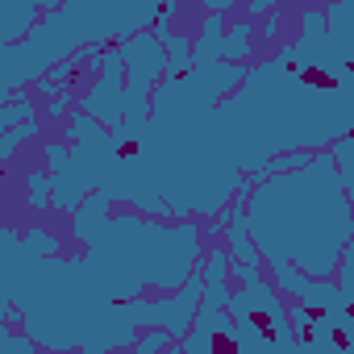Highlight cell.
<instances>
[{"mask_svg":"<svg viewBox=\"0 0 354 354\" xmlns=\"http://www.w3.org/2000/svg\"><path fill=\"white\" fill-rule=\"evenodd\" d=\"M50 9V0H0V46L26 42L21 34H34V17Z\"/></svg>","mask_w":354,"mask_h":354,"instance_id":"5b68a950","label":"cell"},{"mask_svg":"<svg viewBox=\"0 0 354 354\" xmlns=\"http://www.w3.org/2000/svg\"><path fill=\"white\" fill-rule=\"evenodd\" d=\"M17 121H26V125L34 121V104H26V96H13L9 104H0V129L9 133Z\"/></svg>","mask_w":354,"mask_h":354,"instance_id":"ba28073f","label":"cell"},{"mask_svg":"<svg viewBox=\"0 0 354 354\" xmlns=\"http://www.w3.org/2000/svg\"><path fill=\"white\" fill-rule=\"evenodd\" d=\"M242 209L250 242L267 259L279 292L300 304L308 283H333L354 242V205L333 150L313 154L300 171L263 180Z\"/></svg>","mask_w":354,"mask_h":354,"instance_id":"7a4b0ae2","label":"cell"},{"mask_svg":"<svg viewBox=\"0 0 354 354\" xmlns=\"http://www.w3.org/2000/svg\"><path fill=\"white\" fill-rule=\"evenodd\" d=\"M30 133H38V121H30V125H21V129H9V133H5V142H0V158L9 162V158H13V150H17Z\"/></svg>","mask_w":354,"mask_h":354,"instance_id":"30bf717a","label":"cell"},{"mask_svg":"<svg viewBox=\"0 0 354 354\" xmlns=\"http://www.w3.org/2000/svg\"><path fill=\"white\" fill-rule=\"evenodd\" d=\"M175 5H121V0H71V5H55L42 26L17 46H0V92L13 100L17 88L30 80H42L55 63L71 59L84 46H100L121 34H146L150 21H167Z\"/></svg>","mask_w":354,"mask_h":354,"instance_id":"3957f363","label":"cell"},{"mask_svg":"<svg viewBox=\"0 0 354 354\" xmlns=\"http://www.w3.org/2000/svg\"><path fill=\"white\" fill-rule=\"evenodd\" d=\"M333 158H337V171H342L346 196H350V205H354V133H350V138H342V142L333 146ZM337 288H342V292H354V242H350V250H346V259H342Z\"/></svg>","mask_w":354,"mask_h":354,"instance_id":"8992f818","label":"cell"},{"mask_svg":"<svg viewBox=\"0 0 354 354\" xmlns=\"http://www.w3.org/2000/svg\"><path fill=\"white\" fill-rule=\"evenodd\" d=\"M0 354H38V350H34V342H30L21 329L0 325ZM42 354H50V350H42Z\"/></svg>","mask_w":354,"mask_h":354,"instance_id":"52a82bcc","label":"cell"},{"mask_svg":"<svg viewBox=\"0 0 354 354\" xmlns=\"http://www.w3.org/2000/svg\"><path fill=\"white\" fill-rule=\"evenodd\" d=\"M121 71H125V55L121 46L117 50H104L100 55V80L92 84L88 100H84V113L96 117L104 129H121L125 121V88H121Z\"/></svg>","mask_w":354,"mask_h":354,"instance_id":"277c9868","label":"cell"},{"mask_svg":"<svg viewBox=\"0 0 354 354\" xmlns=\"http://www.w3.org/2000/svg\"><path fill=\"white\" fill-rule=\"evenodd\" d=\"M167 337H171L167 329H154V333H146V337H142L129 354H158V350H167Z\"/></svg>","mask_w":354,"mask_h":354,"instance_id":"8fae6325","label":"cell"},{"mask_svg":"<svg viewBox=\"0 0 354 354\" xmlns=\"http://www.w3.org/2000/svg\"><path fill=\"white\" fill-rule=\"evenodd\" d=\"M84 259H63L46 230H0V325L50 354H117L133 350L138 329L188 337L209 288L201 259V225H162L138 213L109 217L104 196H88L71 221Z\"/></svg>","mask_w":354,"mask_h":354,"instance_id":"6da1fadb","label":"cell"},{"mask_svg":"<svg viewBox=\"0 0 354 354\" xmlns=\"http://www.w3.org/2000/svg\"><path fill=\"white\" fill-rule=\"evenodd\" d=\"M30 205L34 209H50V171H34L30 175Z\"/></svg>","mask_w":354,"mask_h":354,"instance_id":"9c48e42d","label":"cell"}]
</instances>
